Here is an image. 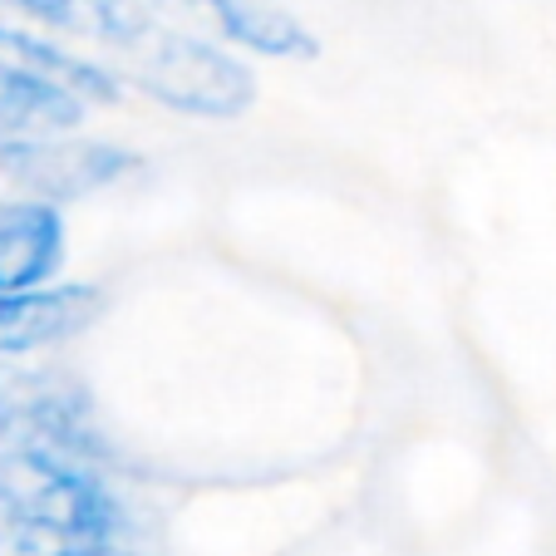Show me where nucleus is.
I'll return each instance as SVG.
<instances>
[{"instance_id": "nucleus-5", "label": "nucleus", "mask_w": 556, "mask_h": 556, "mask_svg": "<svg viewBox=\"0 0 556 556\" xmlns=\"http://www.w3.org/2000/svg\"><path fill=\"white\" fill-rule=\"evenodd\" d=\"M104 311L99 286H45L25 295H0V359H30L89 330Z\"/></svg>"}, {"instance_id": "nucleus-6", "label": "nucleus", "mask_w": 556, "mask_h": 556, "mask_svg": "<svg viewBox=\"0 0 556 556\" xmlns=\"http://www.w3.org/2000/svg\"><path fill=\"white\" fill-rule=\"evenodd\" d=\"M64 266V217L50 202H0V295L54 286Z\"/></svg>"}, {"instance_id": "nucleus-1", "label": "nucleus", "mask_w": 556, "mask_h": 556, "mask_svg": "<svg viewBox=\"0 0 556 556\" xmlns=\"http://www.w3.org/2000/svg\"><path fill=\"white\" fill-rule=\"evenodd\" d=\"M118 85H138L148 99L198 118H237L256 99V79L237 54L188 30H153L118 50Z\"/></svg>"}, {"instance_id": "nucleus-7", "label": "nucleus", "mask_w": 556, "mask_h": 556, "mask_svg": "<svg viewBox=\"0 0 556 556\" xmlns=\"http://www.w3.org/2000/svg\"><path fill=\"white\" fill-rule=\"evenodd\" d=\"M178 11L212 25V35L242 45V50L271 54V60H305L315 54V40L291 11L276 0H178Z\"/></svg>"}, {"instance_id": "nucleus-8", "label": "nucleus", "mask_w": 556, "mask_h": 556, "mask_svg": "<svg viewBox=\"0 0 556 556\" xmlns=\"http://www.w3.org/2000/svg\"><path fill=\"white\" fill-rule=\"evenodd\" d=\"M5 11L15 21L45 25V30L74 35V40H99L128 50L157 25V15L143 0H5Z\"/></svg>"}, {"instance_id": "nucleus-3", "label": "nucleus", "mask_w": 556, "mask_h": 556, "mask_svg": "<svg viewBox=\"0 0 556 556\" xmlns=\"http://www.w3.org/2000/svg\"><path fill=\"white\" fill-rule=\"evenodd\" d=\"M0 439L60 463L104 468V439L89 394L60 365L0 359Z\"/></svg>"}, {"instance_id": "nucleus-2", "label": "nucleus", "mask_w": 556, "mask_h": 556, "mask_svg": "<svg viewBox=\"0 0 556 556\" xmlns=\"http://www.w3.org/2000/svg\"><path fill=\"white\" fill-rule=\"evenodd\" d=\"M0 522H35L89 546H118L124 513L104 468H79L0 439Z\"/></svg>"}, {"instance_id": "nucleus-4", "label": "nucleus", "mask_w": 556, "mask_h": 556, "mask_svg": "<svg viewBox=\"0 0 556 556\" xmlns=\"http://www.w3.org/2000/svg\"><path fill=\"white\" fill-rule=\"evenodd\" d=\"M138 168L128 148L94 143V138H11L0 134V202H64L94 198Z\"/></svg>"}]
</instances>
